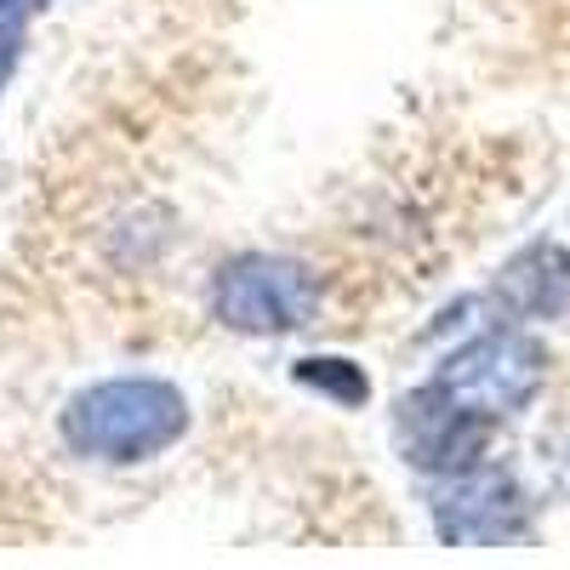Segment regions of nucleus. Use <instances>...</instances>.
Returning <instances> with one entry per match:
<instances>
[{
  "instance_id": "1",
  "label": "nucleus",
  "mask_w": 570,
  "mask_h": 570,
  "mask_svg": "<svg viewBox=\"0 0 570 570\" xmlns=\"http://www.w3.org/2000/svg\"><path fill=\"white\" fill-rule=\"evenodd\" d=\"M183 394L171 383H155V376H126V383H98L86 389L69 416L63 434L75 451L104 456V462H142L166 451L183 434Z\"/></svg>"
},
{
  "instance_id": "2",
  "label": "nucleus",
  "mask_w": 570,
  "mask_h": 570,
  "mask_svg": "<svg viewBox=\"0 0 570 570\" xmlns=\"http://www.w3.org/2000/svg\"><path fill=\"white\" fill-rule=\"evenodd\" d=\"M434 383L480 416H513L542 389V348L519 337V331H485V337H473L462 354L445 360Z\"/></svg>"
},
{
  "instance_id": "3",
  "label": "nucleus",
  "mask_w": 570,
  "mask_h": 570,
  "mask_svg": "<svg viewBox=\"0 0 570 570\" xmlns=\"http://www.w3.org/2000/svg\"><path fill=\"white\" fill-rule=\"evenodd\" d=\"M217 314L234 331H297L314 314V279L285 257H240L217 274Z\"/></svg>"
},
{
  "instance_id": "4",
  "label": "nucleus",
  "mask_w": 570,
  "mask_h": 570,
  "mask_svg": "<svg viewBox=\"0 0 570 570\" xmlns=\"http://www.w3.org/2000/svg\"><path fill=\"white\" fill-rule=\"evenodd\" d=\"M400 440L411 451L416 468H445V473H462L480 462L485 440H491V416L456 405L440 383H428L422 394H411L400 405Z\"/></svg>"
},
{
  "instance_id": "5",
  "label": "nucleus",
  "mask_w": 570,
  "mask_h": 570,
  "mask_svg": "<svg viewBox=\"0 0 570 570\" xmlns=\"http://www.w3.org/2000/svg\"><path fill=\"white\" fill-rule=\"evenodd\" d=\"M440 537L456 548H485V542H508L525 525V497L508 480L502 468H462L456 485L440 497L434 508Z\"/></svg>"
},
{
  "instance_id": "6",
  "label": "nucleus",
  "mask_w": 570,
  "mask_h": 570,
  "mask_svg": "<svg viewBox=\"0 0 570 570\" xmlns=\"http://www.w3.org/2000/svg\"><path fill=\"white\" fill-rule=\"evenodd\" d=\"M502 297L519 314L537 320H570V252L559 246H531L502 268Z\"/></svg>"
},
{
  "instance_id": "7",
  "label": "nucleus",
  "mask_w": 570,
  "mask_h": 570,
  "mask_svg": "<svg viewBox=\"0 0 570 570\" xmlns=\"http://www.w3.org/2000/svg\"><path fill=\"white\" fill-rule=\"evenodd\" d=\"M297 383L303 389H325V394H337L343 405H365L371 383H365V371L348 365V360H303L297 365Z\"/></svg>"
},
{
  "instance_id": "8",
  "label": "nucleus",
  "mask_w": 570,
  "mask_h": 570,
  "mask_svg": "<svg viewBox=\"0 0 570 570\" xmlns=\"http://www.w3.org/2000/svg\"><path fill=\"white\" fill-rule=\"evenodd\" d=\"M12 58H18V29L7 23V29H0V86H7V69H12Z\"/></svg>"
},
{
  "instance_id": "9",
  "label": "nucleus",
  "mask_w": 570,
  "mask_h": 570,
  "mask_svg": "<svg viewBox=\"0 0 570 570\" xmlns=\"http://www.w3.org/2000/svg\"><path fill=\"white\" fill-rule=\"evenodd\" d=\"M7 7H18V0H0V12H7Z\"/></svg>"
}]
</instances>
